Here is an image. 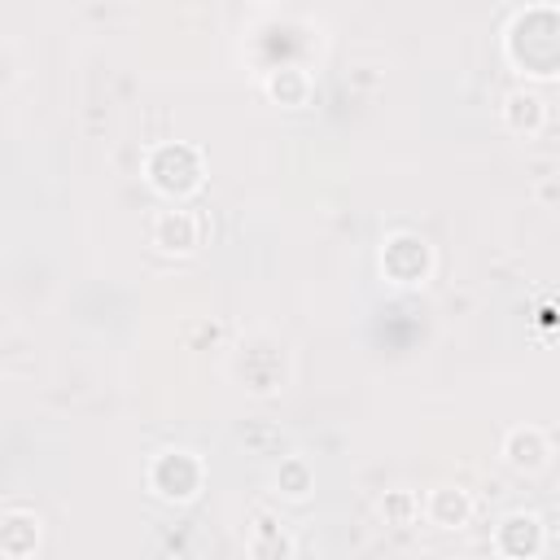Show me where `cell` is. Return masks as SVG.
<instances>
[{
    "instance_id": "6da1fadb",
    "label": "cell",
    "mask_w": 560,
    "mask_h": 560,
    "mask_svg": "<svg viewBox=\"0 0 560 560\" xmlns=\"http://www.w3.org/2000/svg\"><path fill=\"white\" fill-rule=\"evenodd\" d=\"M144 166H149V179H153L162 192H192V188L201 184V153H197L192 144H184V140L158 144Z\"/></svg>"
},
{
    "instance_id": "7a4b0ae2",
    "label": "cell",
    "mask_w": 560,
    "mask_h": 560,
    "mask_svg": "<svg viewBox=\"0 0 560 560\" xmlns=\"http://www.w3.org/2000/svg\"><path fill=\"white\" fill-rule=\"evenodd\" d=\"M149 486L162 499H192L201 486V459L192 451H162L149 464Z\"/></svg>"
},
{
    "instance_id": "3957f363",
    "label": "cell",
    "mask_w": 560,
    "mask_h": 560,
    "mask_svg": "<svg viewBox=\"0 0 560 560\" xmlns=\"http://www.w3.org/2000/svg\"><path fill=\"white\" fill-rule=\"evenodd\" d=\"M149 241L166 254H192L206 241V219L192 210H158L149 223Z\"/></svg>"
},
{
    "instance_id": "277c9868",
    "label": "cell",
    "mask_w": 560,
    "mask_h": 560,
    "mask_svg": "<svg viewBox=\"0 0 560 560\" xmlns=\"http://www.w3.org/2000/svg\"><path fill=\"white\" fill-rule=\"evenodd\" d=\"M381 267H385L389 280L416 284V280H424V271H429V245H424L416 232H394V236L385 241V249H381Z\"/></svg>"
},
{
    "instance_id": "5b68a950",
    "label": "cell",
    "mask_w": 560,
    "mask_h": 560,
    "mask_svg": "<svg viewBox=\"0 0 560 560\" xmlns=\"http://www.w3.org/2000/svg\"><path fill=\"white\" fill-rule=\"evenodd\" d=\"M494 547L508 560H529L542 547V521L534 512H508L499 521V529H494Z\"/></svg>"
},
{
    "instance_id": "8992f818",
    "label": "cell",
    "mask_w": 560,
    "mask_h": 560,
    "mask_svg": "<svg viewBox=\"0 0 560 560\" xmlns=\"http://www.w3.org/2000/svg\"><path fill=\"white\" fill-rule=\"evenodd\" d=\"M249 556L254 560H293V534L271 512H254L249 525Z\"/></svg>"
},
{
    "instance_id": "52a82bcc",
    "label": "cell",
    "mask_w": 560,
    "mask_h": 560,
    "mask_svg": "<svg viewBox=\"0 0 560 560\" xmlns=\"http://www.w3.org/2000/svg\"><path fill=\"white\" fill-rule=\"evenodd\" d=\"M424 512H429L433 525L459 529V525H468V516H472V499H468V490H459V486H438V490L429 494Z\"/></svg>"
},
{
    "instance_id": "ba28073f",
    "label": "cell",
    "mask_w": 560,
    "mask_h": 560,
    "mask_svg": "<svg viewBox=\"0 0 560 560\" xmlns=\"http://www.w3.org/2000/svg\"><path fill=\"white\" fill-rule=\"evenodd\" d=\"M542 96L538 92H529V88H512L508 96H503V122L512 127V131H538L542 127Z\"/></svg>"
},
{
    "instance_id": "9c48e42d",
    "label": "cell",
    "mask_w": 560,
    "mask_h": 560,
    "mask_svg": "<svg viewBox=\"0 0 560 560\" xmlns=\"http://www.w3.org/2000/svg\"><path fill=\"white\" fill-rule=\"evenodd\" d=\"M503 455L512 468H538L547 459V438L542 429H512L503 442Z\"/></svg>"
},
{
    "instance_id": "30bf717a",
    "label": "cell",
    "mask_w": 560,
    "mask_h": 560,
    "mask_svg": "<svg viewBox=\"0 0 560 560\" xmlns=\"http://www.w3.org/2000/svg\"><path fill=\"white\" fill-rule=\"evenodd\" d=\"M267 92H271L280 105H302L306 92H311V79H306V70H298V66H280V70L267 74Z\"/></svg>"
},
{
    "instance_id": "8fae6325",
    "label": "cell",
    "mask_w": 560,
    "mask_h": 560,
    "mask_svg": "<svg viewBox=\"0 0 560 560\" xmlns=\"http://www.w3.org/2000/svg\"><path fill=\"white\" fill-rule=\"evenodd\" d=\"M35 538H39V521L35 516H26V512H9L4 516V551L9 556H26L35 547Z\"/></svg>"
},
{
    "instance_id": "7c38bea8",
    "label": "cell",
    "mask_w": 560,
    "mask_h": 560,
    "mask_svg": "<svg viewBox=\"0 0 560 560\" xmlns=\"http://www.w3.org/2000/svg\"><path fill=\"white\" fill-rule=\"evenodd\" d=\"M276 486H280V490H284L289 499H306V494H311V468H306V459H298V455L280 459Z\"/></svg>"
},
{
    "instance_id": "4fadbf2b",
    "label": "cell",
    "mask_w": 560,
    "mask_h": 560,
    "mask_svg": "<svg viewBox=\"0 0 560 560\" xmlns=\"http://www.w3.org/2000/svg\"><path fill=\"white\" fill-rule=\"evenodd\" d=\"M381 512H389L394 521H407L411 516V494H402V490H394L385 503H381Z\"/></svg>"
}]
</instances>
